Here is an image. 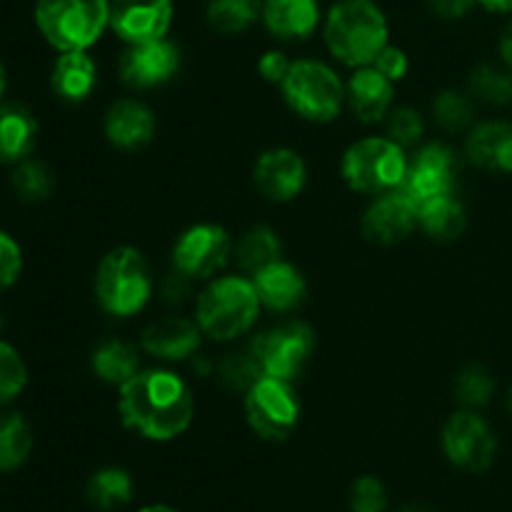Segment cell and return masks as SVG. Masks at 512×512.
Listing matches in <instances>:
<instances>
[{
  "instance_id": "obj_1",
  "label": "cell",
  "mask_w": 512,
  "mask_h": 512,
  "mask_svg": "<svg viewBox=\"0 0 512 512\" xmlns=\"http://www.w3.org/2000/svg\"><path fill=\"white\" fill-rule=\"evenodd\" d=\"M118 410L125 428L155 443H165L188 430L193 420V395L185 380L170 370H143L120 385Z\"/></svg>"
},
{
  "instance_id": "obj_2",
  "label": "cell",
  "mask_w": 512,
  "mask_h": 512,
  "mask_svg": "<svg viewBox=\"0 0 512 512\" xmlns=\"http://www.w3.org/2000/svg\"><path fill=\"white\" fill-rule=\"evenodd\" d=\"M325 43L340 63L365 68L388 45V20L373 0H340L325 20Z\"/></svg>"
},
{
  "instance_id": "obj_3",
  "label": "cell",
  "mask_w": 512,
  "mask_h": 512,
  "mask_svg": "<svg viewBox=\"0 0 512 512\" xmlns=\"http://www.w3.org/2000/svg\"><path fill=\"white\" fill-rule=\"evenodd\" d=\"M260 305L253 280L225 275L200 293L198 325L213 340H235L253 328Z\"/></svg>"
},
{
  "instance_id": "obj_4",
  "label": "cell",
  "mask_w": 512,
  "mask_h": 512,
  "mask_svg": "<svg viewBox=\"0 0 512 512\" xmlns=\"http://www.w3.org/2000/svg\"><path fill=\"white\" fill-rule=\"evenodd\" d=\"M153 293L150 265L140 250L115 248L100 260L95 275V298L100 308L118 318H130L145 308Z\"/></svg>"
},
{
  "instance_id": "obj_5",
  "label": "cell",
  "mask_w": 512,
  "mask_h": 512,
  "mask_svg": "<svg viewBox=\"0 0 512 512\" xmlns=\"http://www.w3.org/2000/svg\"><path fill=\"white\" fill-rule=\"evenodd\" d=\"M35 23L60 53L88 50L110 25V0H38Z\"/></svg>"
},
{
  "instance_id": "obj_6",
  "label": "cell",
  "mask_w": 512,
  "mask_h": 512,
  "mask_svg": "<svg viewBox=\"0 0 512 512\" xmlns=\"http://www.w3.org/2000/svg\"><path fill=\"white\" fill-rule=\"evenodd\" d=\"M403 145L390 138H365L343 155V178L355 193L383 195L398 190L408 175Z\"/></svg>"
},
{
  "instance_id": "obj_7",
  "label": "cell",
  "mask_w": 512,
  "mask_h": 512,
  "mask_svg": "<svg viewBox=\"0 0 512 512\" xmlns=\"http://www.w3.org/2000/svg\"><path fill=\"white\" fill-rule=\"evenodd\" d=\"M285 100L300 118L310 123H330L338 118L345 90L333 68L318 60H298L290 65L283 83Z\"/></svg>"
},
{
  "instance_id": "obj_8",
  "label": "cell",
  "mask_w": 512,
  "mask_h": 512,
  "mask_svg": "<svg viewBox=\"0 0 512 512\" xmlns=\"http://www.w3.org/2000/svg\"><path fill=\"white\" fill-rule=\"evenodd\" d=\"M245 415L258 438L273 443L288 440L300 420V400L293 383L263 375L245 395Z\"/></svg>"
},
{
  "instance_id": "obj_9",
  "label": "cell",
  "mask_w": 512,
  "mask_h": 512,
  "mask_svg": "<svg viewBox=\"0 0 512 512\" xmlns=\"http://www.w3.org/2000/svg\"><path fill=\"white\" fill-rule=\"evenodd\" d=\"M250 348L258 358L263 375L285 380V383H295L305 370V365L310 363V355H313L315 348V333L310 330V325L300 323V320H290V323H280L278 328L258 335V340Z\"/></svg>"
},
{
  "instance_id": "obj_10",
  "label": "cell",
  "mask_w": 512,
  "mask_h": 512,
  "mask_svg": "<svg viewBox=\"0 0 512 512\" xmlns=\"http://www.w3.org/2000/svg\"><path fill=\"white\" fill-rule=\"evenodd\" d=\"M443 448L450 463L468 473H483L493 465L498 440L478 413H455L443 428Z\"/></svg>"
},
{
  "instance_id": "obj_11",
  "label": "cell",
  "mask_w": 512,
  "mask_h": 512,
  "mask_svg": "<svg viewBox=\"0 0 512 512\" xmlns=\"http://www.w3.org/2000/svg\"><path fill=\"white\" fill-rule=\"evenodd\" d=\"M230 258V235L213 223L193 225L178 238L173 248L175 270L188 278H213Z\"/></svg>"
},
{
  "instance_id": "obj_12",
  "label": "cell",
  "mask_w": 512,
  "mask_h": 512,
  "mask_svg": "<svg viewBox=\"0 0 512 512\" xmlns=\"http://www.w3.org/2000/svg\"><path fill=\"white\" fill-rule=\"evenodd\" d=\"M458 173L460 155L450 145L430 143L408 165V175H405L400 190L420 205L430 198H438V195L453 193Z\"/></svg>"
},
{
  "instance_id": "obj_13",
  "label": "cell",
  "mask_w": 512,
  "mask_h": 512,
  "mask_svg": "<svg viewBox=\"0 0 512 512\" xmlns=\"http://www.w3.org/2000/svg\"><path fill=\"white\" fill-rule=\"evenodd\" d=\"M173 23V0H110V28L125 43L165 38Z\"/></svg>"
},
{
  "instance_id": "obj_14",
  "label": "cell",
  "mask_w": 512,
  "mask_h": 512,
  "mask_svg": "<svg viewBox=\"0 0 512 512\" xmlns=\"http://www.w3.org/2000/svg\"><path fill=\"white\" fill-rule=\"evenodd\" d=\"M180 50L170 40H148L135 43L120 58V75L130 88H155L178 73Z\"/></svg>"
},
{
  "instance_id": "obj_15",
  "label": "cell",
  "mask_w": 512,
  "mask_h": 512,
  "mask_svg": "<svg viewBox=\"0 0 512 512\" xmlns=\"http://www.w3.org/2000/svg\"><path fill=\"white\" fill-rule=\"evenodd\" d=\"M418 225V203L403 190L378 195L363 215L365 238L378 245H395Z\"/></svg>"
},
{
  "instance_id": "obj_16",
  "label": "cell",
  "mask_w": 512,
  "mask_h": 512,
  "mask_svg": "<svg viewBox=\"0 0 512 512\" xmlns=\"http://www.w3.org/2000/svg\"><path fill=\"white\" fill-rule=\"evenodd\" d=\"M303 158L290 148H273L263 153L255 163V185L260 193L275 203H288L300 195L305 185Z\"/></svg>"
},
{
  "instance_id": "obj_17",
  "label": "cell",
  "mask_w": 512,
  "mask_h": 512,
  "mask_svg": "<svg viewBox=\"0 0 512 512\" xmlns=\"http://www.w3.org/2000/svg\"><path fill=\"white\" fill-rule=\"evenodd\" d=\"M105 135L120 150H138L153 140L155 115L138 100H118L105 113Z\"/></svg>"
},
{
  "instance_id": "obj_18",
  "label": "cell",
  "mask_w": 512,
  "mask_h": 512,
  "mask_svg": "<svg viewBox=\"0 0 512 512\" xmlns=\"http://www.w3.org/2000/svg\"><path fill=\"white\" fill-rule=\"evenodd\" d=\"M465 155L488 173H512V123L490 120L470 130Z\"/></svg>"
},
{
  "instance_id": "obj_19",
  "label": "cell",
  "mask_w": 512,
  "mask_h": 512,
  "mask_svg": "<svg viewBox=\"0 0 512 512\" xmlns=\"http://www.w3.org/2000/svg\"><path fill=\"white\" fill-rule=\"evenodd\" d=\"M200 325L185 318H163L150 323L143 330V350L153 358L168 360H185L200 348Z\"/></svg>"
},
{
  "instance_id": "obj_20",
  "label": "cell",
  "mask_w": 512,
  "mask_h": 512,
  "mask_svg": "<svg viewBox=\"0 0 512 512\" xmlns=\"http://www.w3.org/2000/svg\"><path fill=\"white\" fill-rule=\"evenodd\" d=\"M345 98H348L355 118L363 123H378L393 105V80L378 73L373 65H365V68L355 70V75L350 78Z\"/></svg>"
},
{
  "instance_id": "obj_21",
  "label": "cell",
  "mask_w": 512,
  "mask_h": 512,
  "mask_svg": "<svg viewBox=\"0 0 512 512\" xmlns=\"http://www.w3.org/2000/svg\"><path fill=\"white\" fill-rule=\"evenodd\" d=\"M253 285L258 290L260 303L268 305L270 310L288 313L295 310L305 300V280L295 265L275 260L268 268L258 270L253 275Z\"/></svg>"
},
{
  "instance_id": "obj_22",
  "label": "cell",
  "mask_w": 512,
  "mask_h": 512,
  "mask_svg": "<svg viewBox=\"0 0 512 512\" xmlns=\"http://www.w3.org/2000/svg\"><path fill=\"white\" fill-rule=\"evenodd\" d=\"M265 28L280 40H303L318 28V0H265Z\"/></svg>"
},
{
  "instance_id": "obj_23",
  "label": "cell",
  "mask_w": 512,
  "mask_h": 512,
  "mask_svg": "<svg viewBox=\"0 0 512 512\" xmlns=\"http://www.w3.org/2000/svg\"><path fill=\"white\" fill-rule=\"evenodd\" d=\"M38 143V123L20 103L0 105V163L18 165Z\"/></svg>"
},
{
  "instance_id": "obj_24",
  "label": "cell",
  "mask_w": 512,
  "mask_h": 512,
  "mask_svg": "<svg viewBox=\"0 0 512 512\" xmlns=\"http://www.w3.org/2000/svg\"><path fill=\"white\" fill-rule=\"evenodd\" d=\"M95 83H98V70L85 50L60 53V58L55 60L50 85H53V93L65 103H83L95 90Z\"/></svg>"
},
{
  "instance_id": "obj_25",
  "label": "cell",
  "mask_w": 512,
  "mask_h": 512,
  "mask_svg": "<svg viewBox=\"0 0 512 512\" xmlns=\"http://www.w3.org/2000/svg\"><path fill=\"white\" fill-rule=\"evenodd\" d=\"M465 223H468V215H465L463 203L453 193L438 195V198H430L418 205V225L440 243L460 238Z\"/></svg>"
},
{
  "instance_id": "obj_26",
  "label": "cell",
  "mask_w": 512,
  "mask_h": 512,
  "mask_svg": "<svg viewBox=\"0 0 512 512\" xmlns=\"http://www.w3.org/2000/svg\"><path fill=\"white\" fill-rule=\"evenodd\" d=\"M90 365H93V373L100 380L118 385V388L140 373L138 350L133 345L123 343V340H105V343H100L95 348Z\"/></svg>"
},
{
  "instance_id": "obj_27",
  "label": "cell",
  "mask_w": 512,
  "mask_h": 512,
  "mask_svg": "<svg viewBox=\"0 0 512 512\" xmlns=\"http://www.w3.org/2000/svg\"><path fill=\"white\" fill-rule=\"evenodd\" d=\"M88 500L95 510L123 508L133 498V480L123 468H103L88 480Z\"/></svg>"
},
{
  "instance_id": "obj_28",
  "label": "cell",
  "mask_w": 512,
  "mask_h": 512,
  "mask_svg": "<svg viewBox=\"0 0 512 512\" xmlns=\"http://www.w3.org/2000/svg\"><path fill=\"white\" fill-rule=\"evenodd\" d=\"M33 450V433L20 413L0 415V473L18 470Z\"/></svg>"
},
{
  "instance_id": "obj_29",
  "label": "cell",
  "mask_w": 512,
  "mask_h": 512,
  "mask_svg": "<svg viewBox=\"0 0 512 512\" xmlns=\"http://www.w3.org/2000/svg\"><path fill=\"white\" fill-rule=\"evenodd\" d=\"M280 238L275 230H270L268 225H258V228L248 230L243 235L238 245V263L240 268L248 270V273H258V270L268 268L270 263L280 260Z\"/></svg>"
},
{
  "instance_id": "obj_30",
  "label": "cell",
  "mask_w": 512,
  "mask_h": 512,
  "mask_svg": "<svg viewBox=\"0 0 512 512\" xmlns=\"http://www.w3.org/2000/svg\"><path fill=\"white\" fill-rule=\"evenodd\" d=\"M263 15L260 0H210L208 23L218 33H243Z\"/></svg>"
},
{
  "instance_id": "obj_31",
  "label": "cell",
  "mask_w": 512,
  "mask_h": 512,
  "mask_svg": "<svg viewBox=\"0 0 512 512\" xmlns=\"http://www.w3.org/2000/svg\"><path fill=\"white\" fill-rule=\"evenodd\" d=\"M470 95L488 105L512 103V70L498 68V65H478L468 80Z\"/></svg>"
},
{
  "instance_id": "obj_32",
  "label": "cell",
  "mask_w": 512,
  "mask_h": 512,
  "mask_svg": "<svg viewBox=\"0 0 512 512\" xmlns=\"http://www.w3.org/2000/svg\"><path fill=\"white\" fill-rule=\"evenodd\" d=\"M55 188L53 170L40 160H20L13 173V190L23 203H40L48 198Z\"/></svg>"
},
{
  "instance_id": "obj_33",
  "label": "cell",
  "mask_w": 512,
  "mask_h": 512,
  "mask_svg": "<svg viewBox=\"0 0 512 512\" xmlns=\"http://www.w3.org/2000/svg\"><path fill=\"white\" fill-rule=\"evenodd\" d=\"M433 115L438 125L448 133H460L475 120V103L460 90H443L433 103Z\"/></svg>"
},
{
  "instance_id": "obj_34",
  "label": "cell",
  "mask_w": 512,
  "mask_h": 512,
  "mask_svg": "<svg viewBox=\"0 0 512 512\" xmlns=\"http://www.w3.org/2000/svg\"><path fill=\"white\" fill-rule=\"evenodd\" d=\"M495 393V380L483 365H468L463 373L458 375L455 383V398L468 408H483L490 403Z\"/></svg>"
},
{
  "instance_id": "obj_35",
  "label": "cell",
  "mask_w": 512,
  "mask_h": 512,
  "mask_svg": "<svg viewBox=\"0 0 512 512\" xmlns=\"http://www.w3.org/2000/svg\"><path fill=\"white\" fill-rule=\"evenodd\" d=\"M28 385V368L13 345L0 340V405L13 403Z\"/></svg>"
},
{
  "instance_id": "obj_36",
  "label": "cell",
  "mask_w": 512,
  "mask_h": 512,
  "mask_svg": "<svg viewBox=\"0 0 512 512\" xmlns=\"http://www.w3.org/2000/svg\"><path fill=\"white\" fill-rule=\"evenodd\" d=\"M220 378L228 388L233 390H245L248 393L260 378H263V370H260L258 358H255L253 348L243 350V353H233L230 358L223 360L220 365Z\"/></svg>"
},
{
  "instance_id": "obj_37",
  "label": "cell",
  "mask_w": 512,
  "mask_h": 512,
  "mask_svg": "<svg viewBox=\"0 0 512 512\" xmlns=\"http://www.w3.org/2000/svg\"><path fill=\"white\" fill-rule=\"evenodd\" d=\"M388 505L385 485L373 475H363L353 483L350 490V510L353 512H383Z\"/></svg>"
},
{
  "instance_id": "obj_38",
  "label": "cell",
  "mask_w": 512,
  "mask_h": 512,
  "mask_svg": "<svg viewBox=\"0 0 512 512\" xmlns=\"http://www.w3.org/2000/svg\"><path fill=\"white\" fill-rule=\"evenodd\" d=\"M388 138L398 145H415L423 138V118L413 108H398L388 118Z\"/></svg>"
},
{
  "instance_id": "obj_39",
  "label": "cell",
  "mask_w": 512,
  "mask_h": 512,
  "mask_svg": "<svg viewBox=\"0 0 512 512\" xmlns=\"http://www.w3.org/2000/svg\"><path fill=\"white\" fill-rule=\"evenodd\" d=\"M20 270H23V253H20V245L15 243L8 233L0 230V293L8 290L10 285L20 278Z\"/></svg>"
},
{
  "instance_id": "obj_40",
  "label": "cell",
  "mask_w": 512,
  "mask_h": 512,
  "mask_svg": "<svg viewBox=\"0 0 512 512\" xmlns=\"http://www.w3.org/2000/svg\"><path fill=\"white\" fill-rule=\"evenodd\" d=\"M373 68L395 83V80H403L405 73H408V55H405L400 48L385 45V48L378 53V58L373 60Z\"/></svg>"
},
{
  "instance_id": "obj_41",
  "label": "cell",
  "mask_w": 512,
  "mask_h": 512,
  "mask_svg": "<svg viewBox=\"0 0 512 512\" xmlns=\"http://www.w3.org/2000/svg\"><path fill=\"white\" fill-rule=\"evenodd\" d=\"M290 65L293 63H290L283 53H278V50H270V53H265L263 58H260L258 70H260V75L268 80V83H283L285 75H288V70H290Z\"/></svg>"
},
{
  "instance_id": "obj_42",
  "label": "cell",
  "mask_w": 512,
  "mask_h": 512,
  "mask_svg": "<svg viewBox=\"0 0 512 512\" xmlns=\"http://www.w3.org/2000/svg\"><path fill=\"white\" fill-rule=\"evenodd\" d=\"M428 3H430V8H433L435 15H440V18H445V20H455V18H463V15H468L478 0H428Z\"/></svg>"
},
{
  "instance_id": "obj_43",
  "label": "cell",
  "mask_w": 512,
  "mask_h": 512,
  "mask_svg": "<svg viewBox=\"0 0 512 512\" xmlns=\"http://www.w3.org/2000/svg\"><path fill=\"white\" fill-rule=\"evenodd\" d=\"M500 55H503V63L512 70V23L500 35Z\"/></svg>"
},
{
  "instance_id": "obj_44",
  "label": "cell",
  "mask_w": 512,
  "mask_h": 512,
  "mask_svg": "<svg viewBox=\"0 0 512 512\" xmlns=\"http://www.w3.org/2000/svg\"><path fill=\"white\" fill-rule=\"evenodd\" d=\"M490 13H512V0H478Z\"/></svg>"
},
{
  "instance_id": "obj_45",
  "label": "cell",
  "mask_w": 512,
  "mask_h": 512,
  "mask_svg": "<svg viewBox=\"0 0 512 512\" xmlns=\"http://www.w3.org/2000/svg\"><path fill=\"white\" fill-rule=\"evenodd\" d=\"M140 512H178V510L168 508V505H148V508H143Z\"/></svg>"
},
{
  "instance_id": "obj_46",
  "label": "cell",
  "mask_w": 512,
  "mask_h": 512,
  "mask_svg": "<svg viewBox=\"0 0 512 512\" xmlns=\"http://www.w3.org/2000/svg\"><path fill=\"white\" fill-rule=\"evenodd\" d=\"M5 85H8V80H5V68H3V63H0V98H3V93H5Z\"/></svg>"
},
{
  "instance_id": "obj_47",
  "label": "cell",
  "mask_w": 512,
  "mask_h": 512,
  "mask_svg": "<svg viewBox=\"0 0 512 512\" xmlns=\"http://www.w3.org/2000/svg\"><path fill=\"white\" fill-rule=\"evenodd\" d=\"M400 512H430V510H425V508H405V510H400Z\"/></svg>"
},
{
  "instance_id": "obj_48",
  "label": "cell",
  "mask_w": 512,
  "mask_h": 512,
  "mask_svg": "<svg viewBox=\"0 0 512 512\" xmlns=\"http://www.w3.org/2000/svg\"><path fill=\"white\" fill-rule=\"evenodd\" d=\"M508 410L512 413V390H510V395H508Z\"/></svg>"
}]
</instances>
